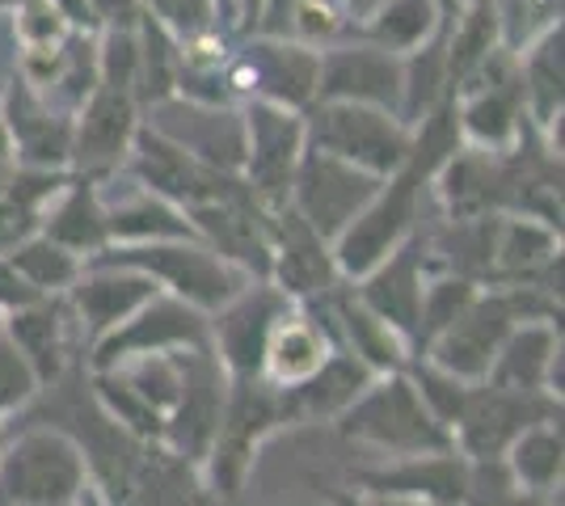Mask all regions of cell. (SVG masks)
Masks as SVG:
<instances>
[{
  "mask_svg": "<svg viewBox=\"0 0 565 506\" xmlns=\"http://www.w3.org/2000/svg\"><path fill=\"white\" fill-rule=\"evenodd\" d=\"M236 80H254L279 101H305L317 94V55L308 47H287V43H254L249 55L241 60Z\"/></svg>",
  "mask_w": 565,
  "mask_h": 506,
  "instance_id": "cell-3",
  "label": "cell"
},
{
  "mask_svg": "<svg viewBox=\"0 0 565 506\" xmlns=\"http://www.w3.org/2000/svg\"><path fill=\"white\" fill-rule=\"evenodd\" d=\"M85 4H89V18L106 30H136L143 18V0H85Z\"/></svg>",
  "mask_w": 565,
  "mask_h": 506,
  "instance_id": "cell-13",
  "label": "cell"
},
{
  "mask_svg": "<svg viewBox=\"0 0 565 506\" xmlns=\"http://www.w3.org/2000/svg\"><path fill=\"white\" fill-rule=\"evenodd\" d=\"M519 80L541 122L553 119V110H562V25H553L536 43H527V64L519 68Z\"/></svg>",
  "mask_w": 565,
  "mask_h": 506,
  "instance_id": "cell-7",
  "label": "cell"
},
{
  "mask_svg": "<svg viewBox=\"0 0 565 506\" xmlns=\"http://www.w3.org/2000/svg\"><path fill=\"white\" fill-rule=\"evenodd\" d=\"M13 119V136H18V144L34 157V161H60L64 152H68V127L64 122H51V115L34 101V97L22 89V101H13V110H9Z\"/></svg>",
  "mask_w": 565,
  "mask_h": 506,
  "instance_id": "cell-10",
  "label": "cell"
},
{
  "mask_svg": "<svg viewBox=\"0 0 565 506\" xmlns=\"http://www.w3.org/2000/svg\"><path fill=\"white\" fill-rule=\"evenodd\" d=\"M249 131H254V169L262 177H282L300 144V122L275 106H258L249 115Z\"/></svg>",
  "mask_w": 565,
  "mask_h": 506,
  "instance_id": "cell-8",
  "label": "cell"
},
{
  "mask_svg": "<svg viewBox=\"0 0 565 506\" xmlns=\"http://www.w3.org/2000/svg\"><path fill=\"white\" fill-rule=\"evenodd\" d=\"M372 191H376L372 177L347 169L330 152L326 157L321 152L308 157L305 173H300V198H305V207L312 212L317 224H338V216H347L351 207H359Z\"/></svg>",
  "mask_w": 565,
  "mask_h": 506,
  "instance_id": "cell-4",
  "label": "cell"
},
{
  "mask_svg": "<svg viewBox=\"0 0 565 506\" xmlns=\"http://www.w3.org/2000/svg\"><path fill=\"white\" fill-rule=\"evenodd\" d=\"M317 144L330 157H347L367 169H393L409 152V140L384 110L363 101H333L317 119Z\"/></svg>",
  "mask_w": 565,
  "mask_h": 506,
  "instance_id": "cell-1",
  "label": "cell"
},
{
  "mask_svg": "<svg viewBox=\"0 0 565 506\" xmlns=\"http://www.w3.org/2000/svg\"><path fill=\"white\" fill-rule=\"evenodd\" d=\"M490 4L507 51H523L553 25H562V0H490Z\"/></svg>",
  "mask_w": 565,
  "mask_h": 506,
  "instance_id": "cell-9",
  "label": "cell"
},
{
  "mask_svg": "<svg viewBox=\"0 0 565 506\" xmlns=\"http://www.w3.org/2000/svg\"><path fill=\"white\" fill-rule=\"evenodd\" d=\"M401 64L384 47H338L317 60V94L333 101H372L397 106L401 101Z\"/></svg>",
  "mask_w": 565,
  "mask_h": 506,
  "instance_id": "cell-2",
  "label": "cell"
},
{
  "mask_svg": "<svg viewBox=\"0 0 565 506\" xmlns=\"http://www.w3.org/2000/svg\"><path fill=\"white\" fill-rule=\"evenodd\" d=\"M384 0H347V22H372Z\"/></svg>",
  "mask_w": 565,
  "mask_h": 506,
  "instance_id": "cell-15",
  "label": "cell"
},
{
  "mask_svg": "<svg viewBox=\"0 0 565 506\" xmlns=\"http://www.w3.org/2000/svg\"><path fill=\"white\" fill-rule=\"evenodd\" d=\"M143 9L178 34H199V30H212L215 18V0H143Z\"/></svg>",
  "mask_w": 565,
  "mask_h": 506,
  "instance_id": "cell-11",
  "label": "cell"
},
{
  "mask_svg": "<svg viewBox=\"0 0 565 506\" xmlns=\"http://www.w3.org/2000/svg\"><path fill=\"white\" fill-rule=\"evenodd\" d=\"M51 4H55V9H60L72 25H94V18H89V4H85V0H51Z\"/></svg>",
  "mask_w": 565,
  "mask_h": 506,
  "instance_id": "cell-14",
  "label": "cell"
},
{
  "mask_svg": "<svg viewBox=\"0 0 565 506\" xmlns=\"http://www.w3.org/2000/svg\"><path fill=\"white\" fill-rule=\"evenodd\" d=\"M444 0H384L380 4V13L372 18L367 25V34H372V43L384 51H414L423 47L426 39L444 25Z\"/></svg>",
  "mask_w": 565,
  "mask_h": 506,
  "instance_id": "cell-5",
  "label": "cell"
},
{
  "mask_svg": "<svg viewBox=\"0 0 565 506\" xmlns=\"http://www.w3.org/2000/svg\"><path fill=\"white\" fill-rule=\"evenodd\" d=\"M291 22L305 39H330L333 30L342 25V18H338L333 0H296L291 4Z\"/></svg>",
  "mask_w": 565,
  "mask_h": 506,
  "instance_id": "cell-12",
  "label": "cell"
},
{
  "mask_svg": "<svg viewBox=\"0 0 565 506\" xmlns=\"http://www.w3.org/2000/svg\"><path fill=\"white\" fill-rule=\"evenodd\" d=\"M18 4H22V0H0V9H18Z\"/></svg>",
  "mask_w": 565,
  "mask_h": 506,
  "instance_id": "cell-16",
  "label": "cell"
},
{
  "mask_svg": "<svg viewBox=\"0 0 565 506\" xmlns=\"http://www.w3.org/2000/svg\"><path fill=\"white\" fill-rule=\"evenodd\" d=\"M127 136H131V97H127V89L102 85V94L89 101L85 122H81V157L110 161L122 152Z\"/></svg>",
  "mask_w": 565,
  "mask_h": 506,
  "instance_id": "cell-6",
  "label": "cell"
},
{
  "mask_svg": "<svg viewBox=\"0 0 565 506\" xmlns=\"http://www.w3.org/2000/svg\"><path fill=\"white\" fill-rule=\"evenodd\" d=\"M456 4H465V0H456Z\"/></svg>",
  "mask_w": 565,
  "mask_h": 506,
  "instance_id": "cell-17",
  "label": "cell"
}]
</instances>
